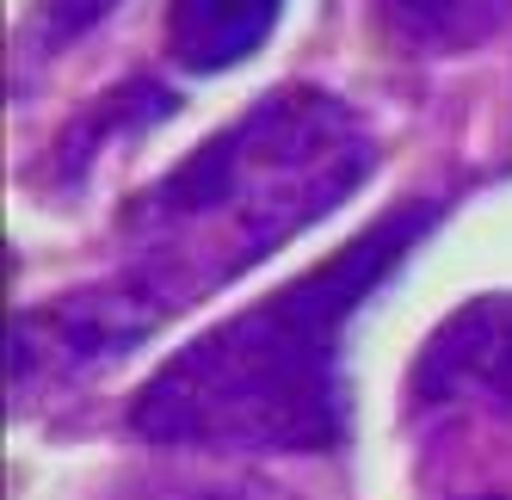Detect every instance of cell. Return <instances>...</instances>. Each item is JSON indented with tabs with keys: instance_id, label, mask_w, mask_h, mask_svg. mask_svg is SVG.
<instances>
[{
	"instance_id": "obj_7",
	"label": "cell",
	"mask_w": 512,
	"mask_h": 500,
	"mask_svg": "<svg viewBox=\"0 0 512 500\" xmlns=\"http://www.w3.org/2000/svg\"><path fill=\"white\" fill-rule=\"evenodd\" d=\"M112 500H297V494L272 482L266 470H247V463L192 457V463H155V470L124 476Z\"/></svg>"
},
{
	"instance_id": "obj_8",
	"label": "cell",
	"mask_w": 512,
	"mask_h": 500,
	"mask_svg": "<svg viewBox=\"0 0 512 500\" xmlns=\"http://www.w3.org/2000/svg\"><path fill=\"white\" fill-rule=\"evenodd\" d=\"M112 7L118 0H38V7H31V44L62 50V44H75L93 25L112 19Z\"/></svg>"
},
{
	"instance_id": "obj_2",
	"label": "cell",
	"mask_w": 512,
	"mask_h": 500,
	"mask_svg": "<svg viewBox=\"0 0 512 500\" xmlns=\"http://www.w3.org/2000/svg\"><path fill=\"white\" fill-rule=\"evenodd\" d=\"M445 217L451 198H408L303 278L204 328L130 396V433L198 457L340 451L352 426L346 328Z\"/></svg>"
},
{
	"instance_id": "obj_4",
	"label": "cell",
	"mask_w": 512,
	"mask_h": 500,
	"mask_svg": "<svg viewBox=\"0 0 512 500\" xmlns=\"http://www.w3.org/2000/svg\"><path fill=\"white\" fill-rule=\"evenodd\" d=\"M284 0H167V62L192 81L229 75L278 31Z\"/></svg>"
},
{
	"instance_id": "obj_6",
	"label": "cell",
	"mask_w": 512,
	"mask_h": 500,
	"mask_svg": "<svg viewBox=\"0 0 512 500\" xmlns=\"http://www.w3.org/2000/svg\"><path fill=\"white\" fill-rule=\"evenodd\" d=\"M383 31L414 56H463L506 25L512 0H371Z\"/></svg>"
},
{
	"instance_id": "obj_5",
	"label": "cell",
	"mask_w": 512,
	"mask_h": 500,
	"mask_svg": "<svg viewBox=\"0 0 512 500\" xmlns=\"http://www.w3.org/2000/svg\"><path fill=\"white\" fill-rule=\"evenodd\" d=\"M173 112H179V93H173L167 81H155V75H130V81H118L99 105H87V112L62 130L56 155H50V180H56V186L87 180V173L99 167V155L112 149L118 136L155 130V124L173 118Z\"/></svg>"
},
{
	"instance_id": "obj_1",
	"label": "cell",
	"mask_w": 512,
	"mask_h": 500,
	"mask_svg": "<svg viewBox=\"0 0 512 500\" xmlns=\"http://www.w3.org/2000/svg\"><path fill=\"white\" fill-rule=\"evenodd\" d=\"M377 167V142L340 93L290 81L124 198L112 272L13 315V396L81 389L149 346L173 315L272 260L340 210Z\"/></svg>"
},
{
	"instance_id": "obj_3",
	"label": "cell",
	"mask_w": 512,
	"mask_h": 500,
	"mask_svg": "<svg viewBox=\"0 0 512 500\" xmlns=\"http://www.w3.org/2000/svg\"><path fill=\"white\" fill-rule=\"evenodd\" d=\"M408 414L432 433L457 420L512 414V291L469 297L426 334L408 377Z\"/></svg>"
}]
</instances>
